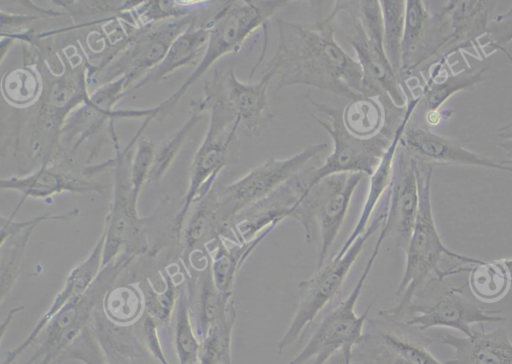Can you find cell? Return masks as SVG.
Here are the masks:
<instances>
[{
	"instance_id": "obj_22",
	"label": "cell",
	"mask_w": 512,
	"mask_h": 364,
	"mask_svg": "<svg viewBox=\"0 0 512 364\" xmlns=\"http://www.w3.org/2000/svg\"><path fill=\"white\" fill-rule=\"evenodd\" d=\"M111 164L112 161L108 160L95 166L94 169L86 167L80 174L64 170L61 165L44 164L28 175L1 179L0 188L21 193L19 207L27 198L46 199L64 192L77 194L96 192L103 195L104 186L89 180L88 177L96 174L97 171L112 167Z\"/></svg>"
},
{
	"instance_id": "obj_12",
	"label": "cell",
	"mask_w": 512,
	"mask_h": 364,
	"mask_svg": "<svg viewBox=\"0 0 512 364\" xmlns=\"http://www.w3.org/2000/svg\"><path fill=\"white\" fill-rule=\"evenodd\" d=\"M133 258L131 255L122 254L102 267L89 288L50 320L42 332L43 338L39 347L25 364H52L63 356L89 326L95 310L103 303L105 296Z\"/></svg>"
},
{
	"instance_id": "obj_30",
	"label": "cell",
	"mask_w": 512,
	"mask_h": 364,
	"mask_svg": "<svg viewBox=\"0 0 512 364\" xmlns=\"http://www.w3.org/2000/svg\"><path fill=\"white\" fill-rule=\"evenodd\" d=\"M103 304V303H102ZM98 306L89 324V329L110 364H129L137 358L147 357L150 352L134 329V324H119Z\"/></svg>"
},
{
	"instance_id": "obj_6",
	"label": "cell",
	"mask_w": 512,
	"mask_h": 364,
	"mask_svg": "<svg viewBox=\"0 0 512 364\" xmlns=\"http://www.w3.org/2000/svg\"><path fill=\"white\" fill-rule=\"evenodd\" d=\"M288 3L284 0H237L220 4L208 18L209 39L199 64L182 85L158 105L159 115L172 109L218 59L238 52L254 32Z\"/></svg>"
},
{
	"instance_id": "obj_53",
	"label": "cell",
	"mask_w": 512,
	"mask_h": 364,
	"mask_svg": "<svg viewBox=\"0 0 512 364\" xmlns=\"http://www.w3.org/2000/svg\"><path fill=\"white\" fill-rule=\"evenodd\" d=\"M161 364H170L166 355H163L157 359Z\"/></svg>"
},
{
	"instance_id": "obj_41",
	"label": "cell",
	"mask_w": 512,
	"mask_h": 364,
	"mask_svg": "<svg viewBox=\"0 0 512 364\" xmlns=\"http://www.w3.org/2000/svg\"><path fill=\"white\" fill-rule=\"evenodd\" d=\"M202 110L198 101L191 102V113L186 122L167 139L156 146L154 164L150 172L148 183H155L167 173L176 157L186 143L190 133L202 119Z\"/></svg>"
},
{
	"instance_id": "obj_48",
	"label": "cell",
	"mask_w": 512,
	"mask_h": 364,
	"mask_svg": "<svg viewBox=\"0 0 512 364\" xmlns=\"http://www.w3.org/2000/svg\"><path fill=\"white\" fill-rule=\"evenodd\" d=\"M485 39V46L492 47V52L502 51L512 62V57L506 51V46L512 41V2L506 12L493 16Z\"/></svg>"
},
{
	"instance_id": "obj_45",
	"label": "cell",
	"mask_w": 512,
	"mask_h": 364,
	"mask_svg": "<svg viewBox=\"0 0 512 364\" xmlns=\"http://www.w3.org/2000/svg\"><path fill=\"white\" fill-rule=\"evenodd\" d=\"M156 145L151 140L140 137L136 143L131 163V182L136 201L152 170Z\"/></svg>"
},
{
	"instance_id": "obj_47",
	"label": "cell",
	"mask_w": 512,
	"mask_h": 364,
	"mask_svg": "<svg viewBox=\"0 0 512 364\" xmlns=\"http://www.w3.org/2000/svg\"><path fill=\"white\" fill-rule=\"evenodd\" d=\"M63 356L83 364H110L89 327L84 329Z\"/></svg>"
},
{
	"instance_id": "obj_3",
	"label": "cell",
	"mask_w": 512,
	"mask_h": 364,
	"mask_svg": "<svg viewBox=\"0 0 512 364\" xmlns=\"http://www.w3.org/2000/svg\"><path fill=\"white\" fill-rule=\"evenodd\" d=\"M416 160V159H415ZM433 167L430 163L416 160V177L419 192V208L415 226L405 250L406 263L402 278L396 290L398 303L391 309L385 310L394 318H399L411 303L415 295L436 279L466 271L464 267L444 271L441 261L444 255L464 264H477L482 260L459 254L448 249L442 242L437 231L431 204V180Z\"/></svg>"
},
{
	"instance_id": "obj_24",
	"label": "cell",
	"mask_w": 512,
	"mask_h": 364,
	"mask_svg": "<svg viewBox=\"0 0 512 364\" xmlns=\"http://www.w3.org/2000/svg\"><path fill=\"white\" fill-rule=\"evenodd\" d=\"M400 146L416 160L430 164L468 165L512 173V165L496 162L475 153L464 147L458 140L439 135L411 121L401 136Z\"/></svg>"
},
{
	"instance_id": "obj_9",
	"label": "cell",
	"mask_w": 512,
	"mask_h": 364,
	"mask_svg": "<svg viewBox=\"0 0 512 364\" xmlns=\"http://www.w3.org/2000/svg\"><path fill=\"white\" fill-rule=\"evenodd\" d=\"M196 18L192 14L151 25L126 22L129 37L124 47L102 65L90 66V83L98 87L120 78L127 88L157 66L172 42Z\"/></svg>"
},
{
	"instance_id": "obj_42",
	"label": "cell",
	"mask_w": 512,
	"mask_h": 364,
	"mask_svg": "<svg viewBox=\"0 0 512 364\" xmlns=\"http://www.w3.org/2000/svg\"><path fill=\"white\" fill-rule=\"evenodd\" d=\"M164 283L161 288L149 279L139 282L144 312L159 326L167 324L174 314L180 287L175 284L167 271L163 272Z\"/></svg>"
},
{
	"instance_id": "obj_31",
	"label": "cell",
	"mask_w": 512,
	"mask_h": 364,
	"mask_svg": "<svg viewBox=\"0 0 512 364\" xmlns=\"http://www.w3.org/2000/svg\"><path fill=\"white\" fill-rule=\"evenodd\" d=\"M208 19L197 24L196 20L170 45L162 61L136 82L128 91L150 83H157L184 66L198 65L199 57L205 52L208 39Z\"/></svg>"
},
{
	"instance_id": "obj_4",
	"label": "cell",
	"mask_w": 512,
	"mask_h": 364,
	"mask_svg": "<svg viewBox=\"0 0 512 364\" xmlns=\"http://www.w3.org/2000/svg\"><path fill=\"white\" fill-rule=\"evenodd\" d=\"M332 11L341 17L346 40L362 69L366 97H375L382 104L391 102L398 109H406L407 93L384 49L380 2L336 1Z\"/></svg>"
},
{
	"instance_id": "obj_38",
	"label": "cell",
	"mask_w": 512,
	"mask_h": 364,
	"mask_svg": "<svg viewBox=\"0 0 512 364\" xmlns=\"http://www.w3.org/2000/svg\"><path fill=\"white\" fill-rule=\"evenodd\" d=\"M37 226H31L0 243L1 304L11 292L24 268L29 238Z\"/></svg>"
},
{
	"instance_id": "obj_52",
	"label": "cell",
	"mask_w": 512,
	"mask_h": 364,
	"mask_svg": "<svg viewBox=\"0 0 512 364\" xmlns=\"http://www.w3.org/2000/svg\"><path fill=\"white\" fill-rule=\"evenodd\" d=\"M503 260H504V263H505L506 267L508 268L509 273L512 278V258L511 259H503Z\"/></svg>"
},
{
	"instance_id": "obj_16",
	"label": "cell",
	"mask_w": 512,
	"mask_h": 364,
	"mask_svg": "<svg viewBox=\"0 0 512 364\" xmlns=\"http://www.w3.org/2000/svg\"><path fill=\"white\" fill-rule=\"evenodd\" d=\"M274 74L266 71L257 82L240 81L232 69L215 70L204 86V96L222 103L248 135L259 134L273 119L268 87Z\"/></svg>"
},
{
	"instance_id": "obj_8",
	"label": "cell",
	"mask_w": 512,
	"mask_h": 364,
	"mask_svg": "<svg viewBox=\"0 0 512 364\" xmlns=\"http://www.w3.org/2000/svg\"><path fill=\"white\" fill-rule=\"evenodd\" d=\"M151 120V118L144 120L123 150L120 149L114 127L110 131L115 149L114 190L102 232L104 234L102 267L122 254L135 257L144 254L149 248L145 221L138 213V201L133 194L131 163L136 143Z\"/></svg>"
},
{
	"instance_id": "obj_37",
	"label": "cell",
	"mask_w": 512,
	"mask_h": 364,
	"mask_svg": "<svg viewBox=\"0 0 512 364\" xmlns=\"http://www.w3.org/2000/svg\"><path fill=\"white\" fill-rule=\"evenodd\" d=\"M236 317L233 303L227 314L209 328L200 340L199 364H232V333Z\"/></svg>"
},
{
	"instance_id": "obj_43",
	"label": "cell",
	"mask_w": 512,
	"mask_h": 364,
	"mask_svg": "<svg viewBox=\"0 0 512 364\" xmlns=\"http://www.w3.org/2000/svg\"><path fill=\"white\" fill-rule=\"evenodd\" d=\"M138 290L131 286L112 288L102 304L106 315L119 324H134L144 308L142 294Z\"/></svg>"
},
{
	"instance_id": "obj_29",
	"label": "cell",
	"mask_w": 512,
	"mask_h": 364,
	"mask_svg": "<svg viewBox=\"0 0 512 364\" xmlns=\"http://www.w3.org/2000/svg\"><path fill=\"white\" fill-rule=\"evenodd\" d=\"M188 282V303L196 333L201 340L209 328L223 318L234 303L223 294L214 281L211 256L201 270H194ZM187 292V291H186Z\"/></svg>"
},
{
	"instance_id": "obj_5",
	"label": "cell",
	"mask_w": 512,
	"mask_h": 364,
	"mask_svg": "<svg viewBox=\"0 0 512 364\" xmlns=\"http://www.w3.org/2000/svg\"><path fill=\"white\" fill-rule=\"evenodd\" d=\"M309 101L319 115L310 114L331 137L333 150L321 165L315 167L308 187L324 177L338 173H361L370 177L387 153L406 109L386 108L383 129L372 137L361 138L345 128L342 111L312 98Z\"/></svg>"
},
{
	"instance_id": "obj_34",
	"label": "cell",
	"mask_w": 512,
	"mask_h": 364,
	"mask_svg": "<svg viewBox=\"0 0 512 364\" xmlns=\"http://www.w3.org/2000/svg\"><path fill=\"white\" fill-rule=\"evenodd\" d=\"M42 86L41 74L32 64L8 70L1 79L3 98L18 109L34 105L41 95Z\"/></svg>"
},
{
	"instance_id": "obj_26",
	"label": "cell",
	"mask_w": 512,
	"mask_h": 364,
	"mask_svg": "<svg viewBox=\"0 0 512 364\" xmlns=\"http://www.w3.org/2000/svg\"><path fill=\"white\" fill-rule=\"evenodd\" d=\"M365 332L375 337L407 364H444L429 350L432 338L417 327L380 311L376 318L367 320Z\"/></svg>"
},
{
	"instance_id": "obj_25",
	"label": "cell",
	"mask_w": 512,
	"mask_h": 364,
	"mask_svg": "<svg viewBox=\"0 0 512 364\" xmlns=\"http://www.w3.org/2000/svg\"><path fill=\"white\" fill-rule=\"evenodd\" d=\"M104 234L102 233L90 254L74 267L61 291L55 296L48 310L39 319L29 335L15 348L7 352L2 364H12L42 334L50 320L69 302L82 295L96 279L102 269Z\"/></svg>"
},
{
	"instance_id": "obj_19",
	"label": "cell",
	"mask_w": 512,
	"mask_h": 364,
	"mask_svg": "<svg viewBox=\"0 0 512 364\" xmlns=\"http://www.w3.org/2000/svg\"><path fill=\"white\" fill-rule=\"evenodd\" d=\"M220 238L229 242L242 243L236 223L224 212L216 184L199 197L192 206L181 232V259L191 271V260L195 255L206 257L209 248Z\"/></svg>"
},
{
	"instance_id": "obj_33",
	"label": "cell",
	"mask_w": 512,
	"mask_h": 364,
	"mask_svg": "<svg viewBox=\"0 0 512 364\" xmlns=\"http://www.w3.org/2000/svg\"><path fill=\"white\" fill-rule=\"evenodd\" d=\"M272 229H267L255 238L242 243H233L220 238L209 248L214 281L223 294L233 295L239 270Z\"/></svg>"
},
{
	"instance_id": "obj_14",
	"label": "cell",
	"mask_w": 512,
	"mask_h": 364,
	"mask_svg": "<svg viewBox=\"0 0 512 364\" xmlns=\"http://www.w3.org/2000/svg\"><path fill=\"white\" fill-rule=\"evenodd\" d=\"M328 145L315 143L287 158L271 157L252 168L247 174L219 190L226 215L236 222L246 207L268 196L292 177L311 165Z\"/></svg>"
},
{
	"instance_id": "obj_40",
	"label": "cell",
	"mask_w": 512,
	"mask_h": 364,
	"mask_svg": "<svg viewBox=\"0 0 512 364\" xmlns=\"http://www.w3.org/2000/svg\"><path fill=\"white\" fill-rule=\"evenodd\" d=\"M174 315L175 348L179 364H199L200 339L192 321L184 286L180 287Z\"/></svg>"
},
{
	"instance_id": "obj_36",
	"label": "cell",
	"mask_w": 512,
	"mask_h": 364,
	"mask_svg": "<svg viewBox=\"0 0 512 364\" xmlns=\"http://www.w3.org/2000/svg\"><path fill=\"white\" fill-rule=\"evenodd\" d=\"M469 272L471 292L481 301L493 302L503 298L512 283L504 260L481 261L473 264Z\"/></svg>"
},
{
	"instance_id": "obj_46",
	"label": "cell",
	"mask_w": 512,
	"mask_h": 364,
	"mask_svg": "<svg viewBox=\"0 0 512 364\" xmlns=\"http://www.w3.org/2000/svg\"><path fill=\"white\" fill-rule=\"evenodd\" d=\"M64 8L74 20L80 17L99 16L105 13L119 15L133 9L136 1H53Z\"/></svg>"
},
{
	"instance_id": "obj_13",
	"label": "cell",
	"mask_w": 512,
	"mask_h": 364,
	"mask_svg": "<svg viewBox=\"0 0 512 364\" xmlns=\"http://www.w3.org/2000/svg\"><path fill=\"white\" fill-rule=\"evenodd\" d=\"M385 238L380 230L373 251L349 295L324 316L306 345L288 364H305L310 359H314V364H325L335 353L346 347L354 348L360 342L373 303L360 315L355 307Z\"/></svg>"
},
{
	"instance_id": "obj_2",
	"label": "cell",
	"mask_w": 512,
	"mask_h": 364,
	"mask_svg": "<svg viewBox=\"0 0 512 364\" xmlns=\"http://www.w3.org/2000/svg\"><path fill=\"white\" fill-rule=\"evenodd\" d=\"M62 63L60 73H54L46 59L37 60L35 66L41 74L42 92L36 106L35 116L28 125L31 158L39 159L41 165L50 164L62 148L60 136L68 116L85 103L89 97L90 63L81 58L71 61L65 50L59 52ZM33 106V105H32Z\"/></svg>"
},
{
	"instance_id": "obj_27",
	"label": "cell",
	"mask_w": 512,
	"mask_h": 364,
	"mask_svg": "<svg viewBox=\"0 0 512 364\" xmlns=\"http://www.w3.org/2000/svg\"><path fill=\"white\" fill-rule=\"evenodd\" d=\"M437 340L454 351L444 364H512V342L502 327L491 332L474 329L463 337L441 332Z\"/></svg>"
},
{
	"instance_id": "obj_35",
	"label": "cell",
	"mask_w": 512,
	"mask_h": 364,
	"mask_svg": "<svg viewBox=\"0 0 512 364\" xmlns=\"http://www.w3.org/2000/svg\"><path fill=\"white\" fill-rule=\"evenodd\" d=\"M345 128L353 135L368 138L378 134L386 123V111L375 97L350 100L342 110Z\"/></svg>"
},
{
	"instance_id": "obj_39",
	"label": "cell",
	"mask_w": 512,
	"mask_h": 364,
	"mask_svg": "<svg viewBox=\"0 0 512 364\" xmlns=\"http://www.w3.org/2000/svg\"><path fill=\"white\" fill-rule=\"evenodd\" d=\"M379 2L382 12L384 49L392 68L401 80V55L406 1L380 0Z\"/></svg>"
},
{
	"instance_id": "obj_10",
	"label": "cell",
	"mask_w": 512,
	"mask_h": 364,
	"mask_svg": "<svg viewBox=\"0 0 512 364\" xmlns=\"http://www.w3.org/2000/svg\"><path fill=\"white\" fill-rule=\"evenodd\" d=\"M363 176L361 173H338L324 177L306 188L295 204L290 218L302 225L306 241L310 243L315 233L319 235L316 269L326 263Z\"/></svg>"
},
{
	"instance_id": "obj_18",
	"label": "cell",
	"mask_w": 512,
	"mask_h": 364,
	"mask_svg": "<svg viewBox=\"0 0 512 364\" xmlns=\"http://www.w3.org/2000/svg\"><path fill=\"white\" fill-rule=\"evenodd\" d=\"M497 3L494 0L447 1L437 11L441 22L442 44L436 61L447 60L454 53H463L470 48L480 55L488 56L481 38L487 37Z\"/></svg>"
},
{
	"instance_id": "obj_44",
	"label": "cell",
	"mask_w": 512,
	"mask_h": 364,
	"mask_svg": "<svg viewBox=\"0 0 512 364\" xmlns=\"http://www.w3.org/2000/svg\"><path fill=\"white\" fill-rule=\"evenodd\" d=\"M178 1H141L131 13L139 25H151L191 14L189 7Z\"/></svg>"
},
{
	"instance_id": "obj_32",
	"label": "cell",
	"mask_w": 512,
	"mask_h": 364,
	"mask_svg": "<svg viewBox=\"0 0 512 364\" xmlns=\"http://www.w3.org/2000/svg\"><path fill=\"white\" fill-rule=\"evenodd\" d=\"M487 66L477 68L470 66L457 72L452 69L449 60L437 78L424 79L421 84V101L417 109L422 108L425 115L439 112L441 106L455 93L473 90L476 85L485 81Z\"/></svg>"
},
{
	"instance_id": "obj_21",
	"label": "cell",
	"mask_w": 512,
	"mask_h": 364,
	"mask_svg": "<svg viewBox=\"0 0 512 364\" xmlns=\"http://www.w3.org/2000/svg\"><path fill=\"white\" fill-rule=\"evenodd\" d=\"M427 3L423 0H406L401 55L403 87L413 72L431 59L435 58V62L439 55L442 44L440 18L438 12L431 10Z\"/></svg>"
},
{
	"instance_id": "obj_49",
	"label": "cell",
	"mask_w": 512,
	"mask_h": 364,
	"mask_svg": "<svg viewBox=\"0 0 512 364\" xmlns=\"http://www.w3.org/2000/svg\"><path fill=\"white\" fill-rule=\"evenodd\" d=\"M16 213L17 212L14 210L8 218L1 216L0 243L13 235L20 233L22 230L27 229L31 226H38L41 222L44 221L70 220L79 214V210L73 209L65 213L55 215L43 214L33 219H28L25 221L14 220Z\"/></svg>"
},
{
	"instance_id": "obj_51",
	"label": "cell",
	"mask_w": 512,
	"mask_h": 364,
	"mask_svg": "<svg viewBox=\"0 0 512 364\" xmlns=\"http://www.w3.org/2000/svg\"><path fill=\"white\" fill-rule=\"evenodd\" d=\"M353 348L346 347L331 356L325 364H352Z\"/></svg>"
},
{
	"instance_id": "obj_1",
	"label": "cell",
	"mask_w": 512,
	"mask_h": 364,
	"mask_svg": "<svg viewBox=\"0 0 512 364\" xmlns=\"http://www.w3.org/2000/svg\"><path fill=\"white\" fill-rule=\"evenodd\" d=\"M278 44L265 66L277 88L307 85L353 100L366 97L362 69L336 41L334 15L312 24L277 18Z\"/></svg>"
},
{
	"instance_id": "obj_17",
	"label": "cell",
	"mask_w": 512,
	"mask_h": 364,
	"mask_svg": "<svg viewBox=\"0 0 512 364\" xmlns=\"http://www.w3.org/2000/svg\"><path fill=\"white\" fill-rule=\"evenodd\" d=\"M385 220L381 227L396 247L406 250L418 214L416 160L403 147L396 150L390 186L383 197Z\"/></svg>"
},
{
	"instance_id": "obj_15",
	"label": "cell",
	"mask_w": 512,
	"mask_h": 364,
	"mask_svg": "<svg viewBox=\"0 0 512 364\" xmlns=\"http://www.w3.org/2000/svg\"><path fill=\"white\" fill-rule=\"evenodd\" d=\"M127 92L125 78L97 87L89 99L66 119L61 130L60 143L73 155L83 142L101 132L105 126L109 127L115 119H146L158 116V106L145 109H114Z\"/></svg>"
},
{
	"instance_id": "obj_20",
	"label": "cell",
	"mask_w": 512,
	"mask_h": 364,
	"mask_svg": "<svg viewBox=\"0 0 512 364\" xmlns=\"http://www.w3.org/2000/svg\"><path fill=\"white\" fill-rule=\"evenodd\" d=\"M461 287H450L429 302L412 301L405 311L414 316L407 324L425 331L435 327H446L470 336L474 324L504 321L499 311L479 306L462 295Z\"/></svg>"
},
{
	"instance_id": "obj_7",
	"label": "cell",
	"mask_w": 512,
	"mask_h": 364,
	"mask_svg": "<svg viewBox=\"0 0 512 364\" xmlns=\"http://www.w3.org/2000/svg\"><path fill=\"white\" fill-rule=\"evenodd\" d=\"M202 112H209V125L191 164L189 184L181 208L174 219L178 242L187 216L195 201L215 184L220 172L239 162L240 124L219 101L204 96L197 100Z\"/></svg>"
},
{
	"instance_id": "obj_54",
	"label": "cell",
	"mask_w": 512,
	"mask_h": 364,
	"mask_svg": "<svg viewBox=\"0 0 512 364\" xmlns=\"http://www.w3.org/2000/svg\"><path fill=\"white\" fill-rule=\"evenodd\" d=\"M502 163L507 164V165H511L512 164V159L503 161Z\"/></svg>"
},
{
	"instance_id": "obj_28",
	"label": "cell",
	"mask_w": 512,
	"mask_h": 364,
	"mask_svg": "<svg viewBox=\"0 0 512 364\" xmlns=\"http://www.w3.org/2000/svg\"><path fill=\"white\" fill-rule=\"evenodd\" d=\"M420 101V94H417L409 99L403 120L401 121L396 130L395 137L387 153L385 154L378 168L370 176L367 196L361 213L359 215V218L357 220V223L355 224L348 238L341 246L340 250L337 252L336 255L333 256L334 258H341L354 244L357 238L360 237L367 229L370 223V218L375 208L378 206L379 202L382 201L384 195L386 194L390 186L393 170V161L396 150L399 146L401 136L406 126L411 121Z\"/></svg>"
},
{
	"instance_id": "obj_50",
	"label": "cell",
	"mask_w": 512,
	"mask_h": 364,
	"mask_svg": "<svg viewBox=\"0 0 512 364\" xmlns=\"http://www.w3.org/2000/svg\"><path fill=\"white\" fill-rule=\"evenodd\" d=\"M498 145L512 156V119L499 127L495 133Z\"/></svg>"
},
{
	"instance_id": "obj_23",
	"label": "cell",
	"mask_w": 512,
	"mask_h": 364,
	"mask_svg": "<svg viewBox=\"0 0 512 364\" xmlns=\"http://www.w3.org/2000/svg\"><path fill=\"white\" fill-rule=\"evenodd\" d=\"M315 166L313 162L268 196L237 215L236 230L243 242L255 238L267 229H274L283 220L290 218L295 204L312 179Z\"/></svg>"
},
{
	"instance_id": "obj_11",
	"label": "cell",
	"mask_w": 512,
	"mask_h": 364,
	"mask_svg": "<svg viewBox=\"0 0 512 364\" xmlns=\"http://www.w3.org/2000/svg\"><path fill=\"white\" fill-rule=\"evenodd\" d=\"M385 216V205L382 199L380 210L349 250L341 258L332 257L322 267L316 269L310 278L298 284L299 301L287 330L277 344L279 354L304 334L316 316L339 292L369 238L381 229Z\"/></svg>"
}]
</instances>
